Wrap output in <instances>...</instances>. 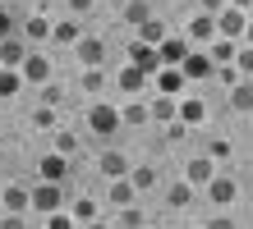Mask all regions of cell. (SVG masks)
Listing matches in <instances>:
<instances>
[{"instance_id":"29","label":"cell","mask_w":253,"mask_h":229,"mask_svg":"<svg viewBox=\"0 0 253 229\" xmlns=\"http://www.w3.org/2000/svg\"><path fill=\"white\" fill-rule=\"evenodd\" d=\"M133 193H138V188H133V179H129V174H125L120 183H111V202H115V206H129V202H133Z\"/></svg>"},{"instance_id":"42","label":"cell","mask_w":253,"mask_h":229,"mask_svg":"<svg viewBox=\"0 0 253 229\" xmlns=\"http://www.w3.org/2000/svg\"><path fill=\"white\" fill-rule=\"evenodd\" d=\"M9 28H14V19H9V9H0V37H9Z\"/></svg>"},{"instance_id":"36","label":"cell","mask_w":253,"mask_h":229,"mask_svg":"<svg viewBox=\"0 0 253 229\" xmlns=\"http://www.w3.org/2000/svg\"><path fill=\"white\" fill-rule=\"evenodd\" d=\"M74 147H79V137H74L69 129H60V133H55V151H65V156H74Z\"/></svg>"},{"instance_id":"41","label":"cell","mask_w":253,"mask_h":229,"mask_svg":"<svg viewBox=\"0 0 253 229\" xmlns=\"http://www.w3.org/2000/svg\"><path fill=\"white\" fill-rule=\"evenodd\" d=\"M60 101H65V92H60V87H51V83H46V105H60Z\"/></svg>"},{"instance_id":"13","label":"cell","mask_w":253,"mask_h":229,"mask_svg":"<svg viewBox=\"0 0 253 229\" xmlns=\"http://www.w3.org/2000/svg\"><path fill=\"white\" fill-rule=\"evenodd\" d=\"M115 83H120V92H129V97H133V92H143L147 83H152V73L138 69V65H129V69H120V78H115Z\"/></svg>"},{"instance_id":"10","label":"cell","mask_w":253,"mask_h":229,"mask_svg":"<svg viewBox=\"0 0 253 229\" xmlns=\"http://www.w3.org/2000/svg\"><path fill=\"white\" fill-rule=\"evenodd\" d=\"M79 60H83V69H97L101 60H106V37H79Z\"/></svg>"},{"instance_id":"40","label":"cell","mask_w":253,"mask_h":229,"mask_svg":"<svg viewBox=\"0 0 253 229\" xmlns=\"http://www.w3.org/2000/svg\"><path fill=\"white\" fill-rule=\"evenodd\" d=\"M198 9L203 14H221V9H226V0H198Z\"/></svg>"},{"instance_id":"15","label":"cell","mask_w":253,"mask_h":229,"mask_svg":"<svg viewBox=\"0 0 253 229\" xmlns=\"http://www.w3.org/2000/svg\"><path fill=\"white\" fill-rule=\"evenodd\" d=\"M235 51H240V46H235V37H212V41H207V55H212L216 60V65H230V60H235Z\"/></svg>"},{"instance_id":"6","label":"cell","mask_w":253,"mask_h":229,"mask_svg":"<svg viewBox=\"0 0 253 229\" xmlns=\"http://www.w3.org/2000/svg\"><path fill=\"white\" fill-rule=\"evenodd\" d=\"M184 78L189 83H203V78H212V69H216V60L207 55V51H189V60H184Z\"/></svg>"},{"instance_id":"27","label":"cell","mask_w":253,"mask_h":229,"mask_svg":"<svg viewBox=\"0 0 253 229\" xmlns=\"http://www.w3.org/2000/svg\"><path fill=\"white\" fill-rule=\"evenodd\" d=\"M19 87H23V73L9 69V65H0V97H14Z\"/></svg>"},{"instance_id":"18","label":"cell","mask_w":253,"mask_h":229,"mask_svg":"<svg viewBox=\"0 0 253 229\" xmlns=\"http://www.w3.org/2000/svg\"><path fill=\"white\" fill-rule=\"evenodd\" d=\"M51 37L60 41V46H79V37H83V28L74 23V19H60V23H51Z\"/></svg>"},{"instance_id":"8","label":"cell","mask_w":253,"mask_h":229,"mask_svg":"<svg viewBox=\"0 0 253 229\" xmlns=\"http://www.w3.org/2000/svg\"><path fill=\"white\" fill-rule=\"evenodd\" d=\"M60 202H65V197H60V183H37V188H33V211H42V216H46V211H60Z\"/></svg>"},{"instance_id":"2","label":"cell","mask_w":253,"mask_h":229,"mask_svg":"<svg viewBox=\"0 0 253 229\" xmlns=\"http://www.w3.org/2000/svg\"><path fill=\"white\" fill-rule=\"evenodd\" d=\"M51 69H55V65H51L46 55H37V51H28V55H23V65H19L23 83H37V87H46V83H51Z\"/></svg>"},{"instance_id":"37","label":"cell","mask_w":253,"mask_h":229,"mask_svg":"<svg viewBox=\"0 0 253 229\" xmlns=\"http://www.w3.org/2000/svg\"><path fill=\"white\" fill-rule=\"evenodd\" d=\"M235 65H240V73H244V78H253V46L235 51Z\"/></svg>"},{"instance_id":"5","label":"cell","mask_w":253,"mask_h":229,"mask_svg":"<svg viewBox=\"0 0 253 229\" xmlns=\"http://www.w3.org/2000/svg\"><path fill=\"white\" fill-rule=\"evenodd\" d=\"M157 51H161V65H184L189 51H193V41H189V37H180V33H170L166 41L157 46Z\"/></svg>"},{"instance_id":"16","label":"cell","mask_w":253,"mask_h":229,"mask_svg":"<svg viewBox=\"0 0 253 229\" xmlns=\"http://www.w3.org/2000/svg\"><path fill=\"white\" fill-rule=\"evenodd\" d=\"M180 119H184L189 129H198L203 119H207V101H198V97H184V101H180Z\"/></svg>"},{"instance_id":"24","label":"cell","mask_w":253,"mask_h":229,"mask_svg":"<svg viewBox=\"0 0 253 229\" xmlns=\"http://www.w3.org/2000/svg\"><path fill=\"white\" fill-rule=\"evenodd\" d=\"M69 216L79 225H97V202H92V197H79V202L69 206Z\"/></svg>"},{"instance_id":"43","label":"cell","mask_w":253,"mask_h":229,"mask_svg":"<svg viewBox=\"0 0 253 229\" xmlns=\"http://www.w3.org/2000/svg\"><path fill=\"white\" fill-rule=\"evenodd\" d=\"M69 9H74V14H83V9H92V0H69Z\"/></svg>"},{"instance_id":"9","label":"cell","mask_w":253,"mask_h":229,"mask_svg":"<svg viewBox=\"0 0 253 229\" xmlns=\"http://www.w3.org/2000/svg\"><path fill=\"white\" fill-rule=\"evenodd\" d=\"M184 37H189L193 46H207V41L216 37V14H203V9H198V14H193V23H189V33H184Z\"/></svg>"},{"instance_id":"11","label":"cell","mask_w":253,"mask_h":229,"mask_svg":"<svg viewBox=\"0 0 253 229\" xmlns=\"http://www.w3.org/2000/svg\"><path fill=\"white\" fill-rule=\"evenodd\" d=\"M212 174H216V161H212V156H193V161L184 165V179L193 183V188H207Z\"/></svg>"},{"instance_id":"1","label":"cell","mask_w":253,"mask_h":229,"mask_svg":"<svg viewBox=\"0 0 253 229\" xmlns=\"http://www.w3.org/2000/svg\"><path fill=\"white\" fill-rule=\"evenodd\" d=\"M120 124H125V119H120V110H115V105H106V101L87 105V129H92L97 137H111Z\"/></svg>"},{"instance_id":"30","label":"cell","mask_w":253,"mask_h":229,"mask_svg":"<svg viewBox=\"0 0 253 229\" xmlns=\"http://www.w3.org/2000/svg\"><path fill=\"white\" fill-rule=\"evenodd\" d=\"M55 119H60V105H37L33 110V129H55Z\"/></svg>"},{"instance_id":"7","label":"cell","mask_w":253,"mask_h":229,"mask_svg":"<svg viewBox=\"0 0 253 229\" xmlns=\"http://www.w3.org/2000/svg\"><path fill=\"white\" fill-rule=\"evenodd\" d=\"M207 197H212V206H230L235 197H240V183H235L230 174H212V183H207Z\"/></svg>"},{"instance_id":"20","label":"cell","mask_w":253,"mask_h":229,"mask_svg":"<svg viewBox=\"0 0 253 229\" xmlns=\"http://www.w3.org/2000/svg\"><path fill=\"white\" fill-rule=\"evenodd\" d=\"M69 174V156L65 151H51L46 161H42V179H65Z\"/></svg>"},{"instance_id":"34","label":"cell","mask_w":253,"mask_h":229,"mask_svg":"<svg viewBox=\"0 0 253 229\" xmlns=\"http://www.w3.org/2000/svg\"><path fill=\"white\" fill-rule=\"evenodd\" d=\"M184 137H189V124H184L180 115H175L170 124H166V142H184Z\"/></svg>"},{"instance_id":"23","label":"cell","mask_w":253,"mask_h":229,"mask_svg":"<svg viewBox=\"0 0 253 229\" xmlns=\"http://www.w3.org/2000/svg\"><path fill=\"white\" fill-rule=\"evenodd\" d=\"M120 119H125V124H133V129H143L147 119H152V105L133 101V105H125V110H120Z\"/></svg>"},{"instance_id":"39","label":"cell","mask_w":253,"mask_h":229,"mask_svg":"<svg viewBox=\"0 0 253 229\" xmlns=\"http://www.w3.org/2000/svg\"><path fill=\"white\" fill-rule=\"evenodd\" d=\"M46 225H51V229H74L79 220H74V216H55V211H46Z\"/></svg>"},{"instance_id":"45","label":"cell","mask_w":253,"mask_h":229,"mask_svg":"<svg viewBox=\"0 0 253 229\" xmlns=\"http://www.w3.org/2000/svg\"><path fill=\"white\" fill-rule=\"evenodd\" d=\"M244 41H249V46H253V19H249V28H244Z\"/></svg>"},{"instance_id":"32","label":"cell","mask_w":253,"mask_h":229,"mask_svg":"<svg viewBox=\"0 0 253 229\" xmlns=\"http://www.w3.org/2000/svg\"><path fill=\"white\" fill-rule=\"evenodd\" d=\"M166 197H170V206H189V202H193V183H189V179L170 183V193H166Z\"/></svg>"},{"instance_id":"3","label":"cell","mask_w":253,"mask_h":229,"mask_svg":"<svg viewBox=\"0 0 253 229\" xmlns=\"http://www.w3.org/2000/svg\"><path fill=\"white\" fill-rule=\"evenodd\" d=\"M129 65H138V69H147V73L157 78V69H161V51H157V46H147L143 37H133V41H129Z\"/></svg>"},{"instance_id":"19","label":"cell","mask_w":253,"mask_h":229,"mask_svg":"<svg viewBox=\"0 0 253 229\" xmlns=\"http://www.w3.org/2000/svg\"><path fill=\"white\" fill-rule=\"evenodd\" d=\"M101 174H106V179H125L129 174V161L120 156V151H101Z\"/></svg>"},{"instance_id":"4","label":"cell","mask_w":253,"mask_h":229,"mask_svg":"<svg viewBox=\"0 0 253 229\" xmlns=\"http://www.w3.org/2000/svg\"><path fill=\"white\" fill-rule=\"evenodd\" d=\"M244 28H249V14H244V9L226 5V9L216 14V33H221V37H235V41H240V37H244Z\"/></svg>"},{"instance_id":"46","label":"cell","mask_w":253,"mask_h":229,"mask_svg":"<svg viewBox=\"0 0 253 229\" xmlns=\"http://www.w3.org/2000/svg\"><path fill=\"white\" fill-rule=\"evenodd\" d=\"M0 161H5V147H0Z\"/></svg>"},{"instance_id":"14","label":"cell","mask_w":253,"mask_h":229,"mask_svg":"<svg viewBox=\"0 0 253 229\" xmlns=\"http://www.w3.org/2000/svg\"><path fill=\"white\" fill-rule=\"evenodd\" d=\"M23 55H28V46H23L19 37H0V65L19 69V65H23Z\"/></svg>"},{"instance_id":"12","label":"cell","mask_w":253,"mask_h":229,"mask_svg":"<svg viewBox=\"0 0 253 229\" xmlns=\"http://www.w3.org/2000/svg\"><path fill=\"white\" fill-rule=\"evenodd\" d=\"M184 69L180 65H161L157 69V92H166V97H180V87H184Z\"/></svg>"},{"instance_id":"31","label":"cell","mask_w":253,"mask_h":229,"mask_svg":"<svg viewBox=\"0 0 253 229\" xmlns=\"http://www.w3.org/2000/svg\"><path fill=\"white\" fill-rule=\"evenodd\" d=\"M101 87H106V69H101V65L97 69H83V92H87V97H97Z\"/></svg>"},{"instance_id":"33","label":"cell","mask_w":253,"mask_h":229,"mask_svg":"<svg viewBox=\"0 0 253 229\" xmlns=\"http://www.w3.org/2000/svg\"><path fill=\"white\" fill-rule=\"evenodd\" d=\"M129 179H133V188H138V193H147V188H152V183H157L152 165H133V170H129Z\"/></svg>"},{"instance_id":"22","label":"cell","mask_w":253,"mask_h":229,"mask_svg":"<svg viewBox=\"0 0 253 229\" xmlns=\"http://www.w3.org/2000/svg\"><path fill=\"white\" fill-rule=\"evenodd\" d=\"M230 105L235 110H253V78H240L230 87Z\"/></svg>"},{"instance_id":"25","label":"cell","mask_w":253,"mask_h":229,"mask_svg":"<svg viewBox=\"0 0 253 229\" xmlns=\"http://www.w3.org/2000/svg\"><path fill=\"white\" fill-rule=\"evenodd\" d=\"M138 37H143L147 46H161V41L170 37V28H166V23H157V19H147V23L138 28Z\"/></svg>"},{"instance_id":"35","label":"cell","mask_w":253,"mask_h":229,"mask_svg":"<svg viewBox=\"0 0 253 229\" xmlns=\"http://www.w3.org/2000/svg\"><path fill=\"white\" fill-rule=\"evenodd\" d=\"M120 225H129V229H138V225H147V216L138 206H120Z\"/></svg>"},{"instance_id":"44","label":"cell","mask_w":253,"mask_h":229,"mask_svg":"<svg viewBox=\"0 0 253 229\" xmlns=\"http://www.w3.org/2000/svg\"><path fill=\"white\" fill-rule=\"evenodd\" d=\"M226 5H235V9H244V14H249V9H253V0H226Z\"/></svg>"},{"instance_id":"38","label":"cell","mask_w":253,"mask_h":229,"mask_svg":"<svg viewBox=\"0 0 253 229\" xmlns=\"http://www.w3.org/2000/svg\"><path fill=\"white\" fill-rule=\"evenodd\" d=\"M207 156H212V161H230V142H226V137H216V142H207Z\"/></svg>"},{"instance_id":"28","label":"cell","mask_w":253,"mask_h":229,"mask_svg":"<svg viewBox=\"0 0 253 229\" xmlns=\"http://www.w3.org/2000/svg\"><path fill=\"white\" fill-rule=\"evenodd\" d=\"M147 19H152V9H147V0H129V5H125V23L143 28Z\"/></svg>"},{"instance_id":"21","label":"cell","mask_w":253,"mask_h":229,"mask_svg":"<svg viewBox=\"0 0 253 229\" xmlns=\"http://www.w3.org/2000/svg\"><path fill=\"white\" fill-rule=\"evenodd\" d=\"M5 211H33V193H28L23 183L5 188Z\"/></svg>"},{"instance_id":"17","label":"cell","mask_w":253,"mask_h":229,"mask_svg":"<svg viewBox=\"0 0 253 229\" xmlns=\"http://www.w3.org/2000/svg\"><path fill=\"white\" fill-rule=\"evenodd\" d=\"M147 105H152V119H166V124H170L175 115H180V101H175V97H166V92H157V97L147 101Z\"/></svg>"},{"instance_id":"26","label":"cell","mask_w":253,"mask_h":229,"mask_svg":"<svg viewBox=\"0 0 253 229\" xmlns=\"http://www.w3.org/2000/svg\"><path fill=\"white\" fill-rule=\"evenodd\" d=\"M23 33H28V41H46V37H51V19H46V14H33Z\"/></svg>"}]
</instances>
